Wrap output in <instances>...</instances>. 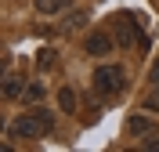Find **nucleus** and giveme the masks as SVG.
<instances>
[{
    "instance_id": "obj_1",
    "label": "nucleus",
    "mask_w": 159,
    "mask_h": 152,
    "mask_svg": "<svg viewBox=\"0 0 159 152\" xmlns=\"http://www.w3.org/2000/svg\"><path fill=\"white\" fill-rule=\"evenodd\" d=\"M51 127H54V116H51L47 109H36V112H22L7 131H11V138H29V141H36V138H43Z\"/></svg>"
},
{
    "instance_id": "obj_2",
    "label": "nucleus",
    "mask_w": 159,
    "mask_h": 152,
    "mask_svg": "<svg viewBox=\"0 0 159 152\" xmlns=\"http://www.w3.org/2000/svg\"><path fill=\"white\" fill-rule=\"evenodd\" d=\"M127 87V69L123 65H98L94 69V91L101 94V98H116L119 91Z\"/></svg>"
},
{
    "instance_id": "obj_3",
    "label": "nucleus",
    "mask_w": 159,
    "mask_h": 152,
    "mask_svg": "<svg viewBox=\"0 0 159 152\" xmlns=\"http://www.w3.org/2000/svg\"><path fill=\"white\" fill-rule=\"evenodd\" d=\"M112 36H116V44L123 51H130V47H138L145 36H141V22L130 15V11H123V15H116V22H112Z\"/></svg>"
},
{
    "instance_id": "obj_4",
    "label": "nucleus",
    "mask_w": 159,
    "mask_h": 152,
    "mask_svg": "<svg viewBox=\"0 0 159 152\" xmlns=\"http://www.w3.org/2000/svg\"><path fill=\"white\" fill-rule=\"evenodd\" d=\"M112 47H119L116 36H112V33H101V29H98V33H90L87 44H83V51H87V54H94V58H105Z\"/></svg>"
},
{
    "instance_id": "obj_5",
    "label": "nucleus",
    "mask_w": 159,
    "mask_h": 152,
    "mask_svg": "<svg viewBox=\"0 0 159 152\" xmlns=\"http://www.w3.org/2000/svg\"><path fill=\"white\" fill-rule=\"evenodd\" d=\"M127 134L130 138H152L156 134V120L152 116H130L127 120Z\"/></svg>"
},
{
    "instance_id": "obj_6",
    "label": "nucleus",
    "mask_w": 159,
    "mask_h": 152,
    "mask_svg": "<svg viewBox=\"0 0 159 152\" xmlns=\"http://www.w3.org/2000/svg\"><path fill=\"white\" fill-rule=\"evenodd\" d=\"M65 7H69V0H36V11H43V15H58Z\"/></svg>"
},
{
    "instance_id": "obj_7",
    "label": "nucleus",
    "mask_w": 159,
    "mask_h": 152,
    "mask_svg": "<svg viewBox=\"0 0 159 152\" xmlns=\"http://www.w3.org/2000/svg\"><path fill=\"white\" fill-rule=\"evenodd\" d=\"M58 105L65 112H76V91H72V87H61L58 91Z\"/></svg>"
},
{
    "instance_id": "obj_8",
    "label": "nucleus",
    "mask_w": 159,
    "mask_h": 152,
    "mask_svg": "<svg viewBox=\"0 0 159 152\" xmlns=\"http://www.w3.org/2000/svg\"><path fill=\"white\" fill-rule=\"evenodd\" d=\"M22 94V76H7L4 80V98H18Z\"/></svg>"
},
{
    "instance_id": "obj_9",
    "label": "nucleus",
    "mask_w": 159,
    "mask_h": 152,
    "mask_svg": "<svg viewBox=\"0 0 159 152\" xmlns=\"http://www.w3.org/2000/svg\"><path fill=\"white\" fill-rule=\"evenodd\" d=\"M22 98H25V101H40V98H43V87H40V83H33L29 91H22Z\"/></svg>"
},
{
    "instance_id": "obj_10",
    "label": "nucleus",
    "mask_w": 159,
    "mask_h": 152,
    "mask_svg": "<svg viewBox=\"0 0 159 152\" xmlns=\"http://www.w3.org/2000/svg\"><path fill=\"white\" fill-rule=\"evenodd\" d=\"M83 22H87V15H83V11H72V15H69V22H65V25H69V29H80Z\"/></svg>"
},
{
    "instance_id": "obj_11",
    "label": "nucleus",
    "mask_w": 159,
    "mask_h": 152,
    "mask_svg": "<svg viewBox=\"0 0 159 152\" xmlns=\"http://www.w3.org/2000/svg\"><path fill=\"white\" fill-rule=\"evenodd\" d=\"M145 109H148V112H156V116H159V91H152L148 98H145Z\"/></svg>"
},
{
    "instance_id": "obj_12",
    "label": "nucleus",
    "mask_w": 159,
    "mask_h": 152,
    "mask_svg": "<svg viewBox=\"0 0 159 152\" xmlns=\"http://www.w3.org/2000/svg\"><path fill=\"white\" fill-rule=\"evenodd\" d=\"M51 62H54V54H51V51H43V54H40V69H51Z\"/></svg>"
},
{
    "instance_id": "obj_13",
    "label": "nucleus",
    "mask_w": 159,
    "mask_h": 152,
    "mask_svg": "<svg viewBox=\"0 0 159 152\" xmlns=\"http://www.w3.org/2000/svg\"><path fill=\"white\" fill-rule=\"evenodd\" d=\"M148 80H152V83H156V87H159V58H156V65H152V72H148Z\"/></svg>"
},
{
    "instance_id": "obj_14",
    "label": "nucleus",
    "mask_w": 159,
    "mask_h": 152,
    "mask_svg": "<svg viewBox=\"0 0 159 152\" xmlns=\"http://www.w3.org/2000/svg\"><path fill=\"white\" fill-rule=\"evenodd\" d=\"M145 149H148V152H159V138H152V141H145Z\"/></svg>"
}]
</instances>
